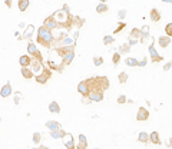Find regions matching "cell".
Instances as JSON below:
<instances>
[{"label": "cell", "mask_w": 172, "mask_h": 149, "mask_svg": "<svg viewBox=\"0 0 172 149\" xmlns=\"http://www.w3.org/2000/svg\"><path fill=\"white\" fill-rule=\"evenodd\" d=\"M52 17H53L55 22H56L58 28H64V29L72 28V15L69 13V7H68V5H64L63 9L55 11L53 15H52Z\"/></svg>", "instance_id": "obj_1"}, {"label": "cell", "mask_w": 172, "mask_h": 149, "mask_svg": "<svg viewBox=\"0 0 172 149\" xmlns=\"http://www.w3.org/2000/svg\"><path fill=\"white\" fill-rule=\"evenodd\" d=\"M55 42V36L52 33V30H49L48 28L45 26H40V29L38 30V43L42 44L43 47H52V44Z\"/></svg>", "instance_id": "obj_2"}, {"label": "cell", "mask_w": 172, "mask_h": 149, "mask_svg": "<svg viewBox=\"0 0 172 149\" xmlns=\"http://www.w3.org/2000/svg\"><path fill=\"white\" fill-rule=\"evenodd\" d=\"M50 76H52V70L48 69V67H43L42 72L39 73V75H35V79H36V82H38V83L45 85V83L50 79Z\"/></svg>", "instance_id": "obj_3"}, {"label": "cell", "mask_w": 172, "mask_h": 149, "mask_svg": "<svg viewBox=\"0 0 172 149\" xmlns=\"http://www.w3.org/2000/svg\"><path fill=\"white\" fill-rule=\"evenodd\" d=\"M148 50H149V55H150V60L154 62V63H158V62L164 60V57H162V56L158 53V50L155 49V43H154V42L148 46Z\"/></svg>", "instance_id": "obj_4"}, {"label": "cell", "mask_w": 172, "mask_h": 149, "mask_svg": "<svg viewBox=\"0 0 172 149\" xmlns=\"http://www.w3.org/2000/svg\"><path fill=\"white\" fill-rule=\"evenodd\" d=\"M62 139H63V145H64V148H66V149H75L76 148L75 139H73V135H72V133L66 132Z\"/></svg>", "instance_id": "obj_5"}, {"label": "cell", "mask_w": 172, "mask_h": 149, "mask_svg": "<svg viewBox=\"0 0 172 149\" xmlns=\"http://www.w3.org/2000/svg\"><path fill=\"white\" fill-rule=\"evenodd\" d=\"M91 102H102L103 100V92H96V90H89L86 96Z\"/></svg>", "instance_id": "obj_6"}, {"label": "cell", "mask_w": 172, "mask_h": 149, "mask_svg": "<svg viewBox=\"0 0 172 149\" xmlns=\"http://www.w3.org/2000/svg\"><path fill=\"white\" fill-rule=\"evenodd\" d=\"M56 52V55L60 56V57H63L64 55H68L70 52H75V44H70V46H62V47H58V49H55Z\"/></svg>", "instance_id": "obj_7"}, {"label": "cell", "mask_w": 172, "mask_h": 149, "mask_svg": "<svg viewBox=\"0 0 172 149\" xmlns=\"http://www.w3.org/2000/svg\"><path fill=\"white\" fill-rule=\"evenodd\" d=\"M148 118H149V111L146 108H144V106H141L138 109V113H136V121L144 122V121H148Z\"/></svg>", "instance_id": "obj_8"}, {"label": "cell", "mask_w": 172, "mask_h": 149, "mask_svg": "<svg viewBox=\"0 0 172 149\" xmlns=\"http://www.w3.org/2000/svg\"><path fill=\"white\" fill-rule=\"evenodd\" d=\"M30 70H32L33 73H40L43 69V63L39 60H35V59H32V62H30Z\"/></svg>", "instance_id": "obj_9"}, {"label": "cell", "mask_w": 172, "mask_h": 149, "mask_svg": "<svg viewBox=\"0 0 172 149\" xmlns=\"http://www.w3.org/2000/svg\"><path fill=\"white\" fill-rule=\"evenodd\" d=\"M96 77H98V82H99V86H101V89H102L103 92H105L106 89H109L111 82H109V79H108L106 76H96Z\"/></svg>", "instance_id": "obj_10"}, {"label": "cell", "mask_w": 172, "mask_h": 149, "mask_svg": "<svg viewBox=\"0 0 172 149\" xmlns=\"http://www.w3.org/2000/svg\"><path fill=\"white\" fill-rule=\"evenodd\" d=\"M10 95H12V85L10 82H6L5 86L0 89V96L2 98H9Z\"/></svg>", "instance_id": "obj_11"}, {"label": "cell", "mask_w": 172, "mask_h": 149, "mask_svg": "<svg viewBox=\"0 0 172 149\" xmlns=\"http://www.w3.org/2000/svg\"><path fill=\"white\" fill-rule=\"evenodd\" d=\"M88 148V139L83 133H81L78 136V145H76V149H86Z\"/></svg>", "instance_id": "obj_12"}, {"label": "cell", "mask_w": 172, "mask_h": 149, "mask_svg": "<svg viewBox=\"0 0 172 149\" xmlns=\"http://www.w3.org/2000/svg\"><path fill=\"white\" fill-rule=\"evenodd\" d=\"M78 92H79L83 98L88 96V93H89V88H88V85H86L85 80H82V82L78 85Z\"/></svg>", "instance_id": "obj_13"}, {"label": "cell", "mask_w": 172, "mask_h": 149, "mask_svg": "<svg viewBox=\"0 0 172 149\" xmlns=\"http://www.w3.org/2000/svg\"><path fill=\"white\" fill-rule=\"evenodd\" d=\"M30 62H32V57L29 55H22L20 57H19V65H20L22 67H29Z\"/></svg>", "instance_id": "obj_14"}, {"label": "cell", "mask_w": 172, "mask_h": 149, "mask_svg": "<svg viewBox=\"0 0 172 149\" xmlns=\"http://www.w3.org/2000/svg\"><path fill=\"white\" fill-rule=\"evenodd\" d=\"M73 59H75V52H70V53H68V55H64L63 57H62V65H63L64 67L69 66Z\"/></svg>", "instance_id": "obj_15"}, {"label": "cell", "mask_w": 172, "mask_h": 149, "mask_svg": "<svg viewBox=\"0 0 172 149\" xmlns=\"http://www.w3.org/2000/svg\"><path fill=\"white\" fill-rule=\"evenodd\" d=\"M43 26L48 28L49 30H52V29H58V24H56V22L53 20V17L52 16L46 17V20H45V23H43Z\"/></svg>", "instance_id": "obj_16"}, {"label": "cell", "mask_w": 172, "mask_h": 149, "mask_svg": "<svg viewBox=\"0 0 172 149\" xmlns=\"http://www.w3.org/2000/svg\"><path fill=\"white\" fill-rule=\"evenodd\" d=\"M158 43H159L161 47L165 49V47H168V46L171 44V37H169V36H161V37L158 39Z\"/></svg>", "instance_id": "obj_17"}, {"label": "cell", "mask_w": 172, "mask_h": 149, "mask_svg": "<svg viewBox=\"0 0 172 149\" xmlns=\"http://www.w3.org/2000/svg\"><path fill=\"white\" fill-rule=\"evenodd\" d=\"M149 142L150 144H154V145H161V138H159V133L158 132H150L149 135Z\"/></svg>", "instance_id": "obj_18"}, {"label": "cell", "mask_w": 172, "mask_h": 149, "mask_svg": "<svg viewBox=\"0 0 172 149\" xmlns=\"http://www.w3.org/2000/svg\"><path fill=\"white\" fill-rule=\"evenodd\" d=\"M46 128L48 129H50V131H56V129H62V125H60L59 122H56V121H48L46 123Z\"/></svg>", "instance_id": "obj_19"}, {"label": "cell", "mask_w": 172, "mask_h": 149, "mask_svg": "<svg viewBox=\"0 0 172 149\" xmlns=\"http://www.w3.org/2000/svg\"><path fill=\"white\" fill-rule=\"evenodd\" d=\"M149 17L152 22H159L161 20V11L158 10V9H152L149 13Z\"/></svg>", "instance_id": "obj_20"}, {"label": "cell", "mask_w": 172, "mask_h": 149, "mask_svg": "<svg viewBox=\"0 0 172 149\" xmlns=\"http://www.w3.org/2000/svg\"><path fill=\"white\" fill-rule=\"evenodd\" d=\"M33 32H35V28H33L32 24H29V26L26 28V30H25L23 36H22V39H25V40H30V37H32Z\"/></svg>", "instance_id": "obj_21"}, {"label": "cell", "mask_w": 172, "mask_h": 149, "mask_svg": "<svg viewBox=\"0 0 172 149\" xmlns=\"http://www.w3.org/2000/svg\"><path fill=\"white\" fill-rule=\"evenodd\" d=\"M64 131L63 129H56V131H50V136L53 139H62L64 136Z\"/></svg>", "instance_id": "obj_22"}, {"label": "cell", "mask_w": 172, "mask_h": 149, "mask_svg": "<svg viewBox=\"0 0 172 149\" xmlns=\"http://www.w3.org/2000/svg\"><path fill=\"white\" fill-rule=\"evenodd\" d=\"M20 73H22V76L25 77V79H32V77L35 76V73L30 70V67H22Z\"/></svg>", "instance_id": "obj_23"}, {"label": "cell", "mask_w": 172, "mask_h": 149, "mask_svg": "<svg viewBox=\"0 0 172 149\" xmlns=\"http://www.w3.org/2000/svg\"><path fill=\"white\" fill-rule=\"evenodd\" d=\"M49 111L52 112V113H60V106H59V103L58 102H50L49 103Z\"/></svg>", "instance_id": "obj_24"}, {"label": "cell", "mask_w": 172, "mask_h": 149, "mask_svg": "<svg viewBox=\"0 0 172 149\" xmlns=\"http://www.w3.org/2000/svg\"><path fill=\"white\" fill-rule=\"evenodd\" d=\"M29 0H17V6H19V10L20 11H26L29 7Z\"/></svg>", "instance_id": "obj_25"}, {"label": "cell", "mask_w": 172, "mask_h": 149, "mask_svg": "<svg viewBox=\"0 0 172 149\" xmlns=\"http://www.w3.org/2000/svg\"><path fill=\"white\" fill-rule=\"evenodd\" d=\"M138 141H139L141 144H148L149 142V135L146 132H139L138 135Z\"/></svg>", "instance_id": "obj_26"}, {"label": "cell", "mask_w": 172, "mask_h": 149, "mask_svg": "<svg viewBox=\"0 0 172 149\" xmlns=\"http://www.w3.org/2000/svg\"><path fill=\"white\" fill-rule=\"evenodd\" d=\"M129 39H135V40H138L139 42L141 39V29H132V32L129 34Z\"/></svg>", "instance_id": "obj_27"}, {"label": "cell", "mask_w": 172, "mask_h": 149, "mask_svg": "<svg viewBox=\"0 0 172 149\" xmlns=\"http://www.w3.org/2000/svg\"><path fill=\"white\" fill-rule=\"evenodd\" d=\"M27 52H29V53H27L29 56H33L38 52V47H36V44L33 43V42H29V44H27Z\"/></svg>", "instance_id": "obj_28"}, {"label": "cell", "mask_w": 172, "mask_h": 149, "mask_svg": "<svg viewBox=\"0 0 172 149\" xmlns=\"http://www.w3.org/2000/svg\"><path fill=\"white\" fill-rule=\"evenodd\" d=\"M108 10H109V6H108L106 3H99V5L96 6V11H98V13H106Z\"/></svg>", "instance_id": "obj_29"}, {"label": "cell", "mask_w": 172, "mask_h": 149, "mask_svg": "<svg viewBox=\"0 0 172 149\" xmlns=\"http://www.w3.org/2000/svg\"><path fill=\"white\" fill-rule=\"evenodd\" d=\"M129 52H131V46H129L128 43H124V44H121V46H119V55H122V53H129Z\"/></svg>", "instance_id": "obj_30"}, {"label": "cell", "mask_w": 172, "mask_h": 149, "mask_svg": "<svg viewBox=\"0 0 172 149\" xmlns=\"http://www.w3.org/2000/svg\"><path fill=\"white\" fill-rule=\"evenodd\" d=\"M118 80H119V83H126V82H128V73H126V72H121L118 75Z\"/></svg>", "instance_id": "obj_31"}, {"label": "cell", "mask_w": 172, "mask_h": 149, "mask_svg": "<svg viewBox=\"0 0 172 149\" xmlns=\"http://www.w3.org/2000/svg\"><path fill=\"white\" fill-rule=\"evenodd\" d=\"M32 139H33V144H35V145L40 144V141H42V135H40V132H35V133H33Z\"/></svg>", "instance_id": "obj_32"}, {"label": "cell", "mask_w": 172, "mask_h": 149, "mask_svg": "<svg viewBox=\"0 0 172 149\" xmlns=\"http://www.w3.org/2000/svg\"><path fill=\"white\" fill-rule=\"evenodd\" d=\"M138 62L139 60H136L135 57H128V59L125 60V63H126L128 66H138Z\"/></svg>", "instance_id": "obj_33"}, {"label": "cell", "mask_w": 172, "mask_h": 149, "mask_svg": "<svg viewBox=\"0 0 172 149\" xmlns=\"http://www.w3.org/2000/svg\"><path fill=\"white\" fill-rule=\"evenodd\" d=\"M113 42H115V39L112 37V36H109V34H106V36H103V44H112Z\"/></svg>", "instance_id": "obj_34"}, {"label": "cell", "mask_w": 172, "mask_h": 149, "mask_svg": "<svg viewBox=\"0 0 172 149\" xmlns=\"http://www.w3.org/2000/svg\"><path fill=\"white\" fill-rule=\"evenodd\" d=\"M119 60H121V55H119L118 52H116V53H113V56H112V62H113V65H115V66H116V65L119 63Z\"/></svg>", "instance_id": "obj_35"}, {"label": "cell", "mask_w": 172, "mask_h": 149, "mask_svg": "<svg viewBox=\"0 0 172 149\" xmlns=\"http://www.w3.org/2000/svg\"><path fill=\"white\" fill-rule=\"evenodd\" d=\"M102 63H103L102 56H99V57H93V65H95V66H101Z\"/></svg>", "instance_id": "obj_36"}, {"label": "cell", "mask_w": 172, "mask_h": 149, "mask_svg": "<svg viewBox=\"0 0 172 149\" xmlns=\"http://www.w3.org/2000/svg\"><path fill=\"white\" fill-rule=\"evenodd\" d=\"M116 102H118L119 105H124V103H126V102H128V99H126V96H125V95H119L118 100H116Z\"/></svg>", "instance_id": "obj_37"}, {"label": "cell", "mask_w": 172, "mask_h": 149, "mask_svg": "<svg viewBox=\"0 0 172 149\" xmlns=\"http://www.w3.org/2000/svg\"><path fill=\"white\" fill-rule=\"evenodd\" d=\"M125 26H126V23H124V22H122V23H119V24H118V28H116L115 30H113V33L116 34V33H119V32H122Z\"/></svg>", "instance_id": "obj_38"}, {"label": "cell", "mask_w": 172, "mask_h": 149, "mask_svg": "<svg viewBox=\"0 0 172 149\" xmlns=\"http://www.w3.org/2000/svg\"><path fill=\"white\" fill-rule=\"evenodd\" d=\"M165 32H167V36H169V37H171V34H172V23L171 22H169L167 26H165Z\"/></svg>", "instance_id": "obj_39"}, {"label": "cell", "mask_w": 172, "mask_h": 149, "mask_svg": "<svg viewBox=\"0 0 172 149\" xmlns=\"http://www.w3.org/2000/svg\"><path fill=\"white\" fill-rule=\"evenodd\" d=\"M20 102H22V93H16L15 95V103L20 105Z\"/></svg>", "instance_id": "obj_40"}, {"label": "cell", "mask_w": 172, "mask_h": 149, "mask_svg": "<svg viewBox=\"0 0 172 149\" xmlns=\"http://www.w3.org/2000/svg\"><path fill=\"white\" fill-rule=\"evenodd\" d=\"M126 13H128V11L125 10V9H124V10H119V11H118V17H119V20H121V19H124V17L126 16Z\"/></svg>", "instance_id": "obj_41"}, {"label": "cell", "mask_w": 172, "mask_h": 149, "mask_svg": "<svg viewBox=\"0 0 172 149\" xmlns=\"http://www.w3.org/2000/svg\"><path fill=\"white\" fill-rule=\"evenodd\" d=\"M146 62H148V59L146 57H144L141 62H138V66H141V67H144V66H146Z\"/></svg>", "instance_id": "obj_42"}, {"label": "cell", "mask_w": 172, "mask_h": 149, "mask_svg": "<svg viewBox=\"0 0 172 149\" xmlns=\"http://www.w3.org/2000/svg\"><path fill=\"white\" fill-rule=\"evenodd\" d=\"M164 70H171V62H168L167 65L164 66Z\"/></svg>", "instance_id": "obj_43"}, {"label": "cell", "mask_w": 172, "mask_h": 149, "mask_svg": "<svg viewBox=\"0 0 172 149\" xmlns=\"http://www.w3.org/2000/svg\"><path fill=\"white\" fill-rule=\"evenodd\" d=\"M5 5L10 9V7H12V0H5Z\"/></svg>", "instance_id": "obj_44"}, {"label": "cell", "mask_w": 172, "mask_h": 149, "mask_svg": "<svg viewBox=\"0 0 172 149\" xmlns=\"http://www.w3.org/2000/svg\"><path fill=\"white\" fill-rule=\"evenodd\" d=\"M162 2H164V3H168V5H171L172 3V0H162Z\"/></svg>", "instance_id": "obj_45"}, {"label": "cell", "mask_w": 172, "mask_h": 149, "mask_svg": "<svg viewBox=\"0 0 172 149\" xmlns=\"http://www.w3.org/2000/svg\"><path fill=\"white\" fill-rule=\"evenodd\" d=\"M39 149H49L48 146H45V145H40V146H39Z\"/></svg>", "instance_id": "obj_46"}, {"label": "cell", "mask_w": 172, "mask_h": 149, "mask_svg": "<svg viewBox=\"0 0 172 149\" xmlns=\"http://www.w3.org/2000/svg\"><path fill=\"white\" fill-rule=\"evenodd\" d=\"M30 149H39V148H30Z\"/></svg>", "instance_id": "obj_47"}, {"label": "cell", "mask_w": 172, "mask_h": 149, "mask_svg": "<svg viewBox=\"0 0 172 149\" xmlns=\"http://www.w3.org/2000/svg\"><path fill=\"white\" fill-rule=\"evenodd\" d=\"M95 149H99V148H95Z\"/></svg>", "instance_id": "obj_48"}, {"label": "cell", "mask_w": 172, "mask_h": 149, "mask_svg": "<svg viewBox=\"0 0 172 149\" xmlns=\"http://www.w3.org/2000/svg\"><path fill=\"white\" fill-rule=\"evenodd\" d=\"M0 121H2V118H0Z\"/></svg>", "instance_id": "obj_49"}]
</instances>
